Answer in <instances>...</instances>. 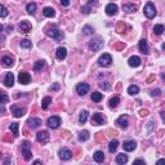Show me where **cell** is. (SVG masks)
I'll return each mask as SVG.
<instances>
[{
    "mask_svg": "<svg viewBox=\"0 0 165 165\" xmlns=\"http://www.w3.org/2000/svg\"><path fill=\"white\" fill-rule=\"evenodd\" d=\"M51 89H52V90H57V89H59V85H58V84H54L53 87L51 88Z\"/></svg>",
    "mask_w": 165,
    "mask_h": 165,
    "instance_id": "52",
    "label": "cell"
},
{
    "mask_svg": "<svg viewBox=\"0 0 165 165\" xmlns=\"http://www.w3.org/2000/svg\"><path fill=\"white\" fill-rule=\"evenodd\" d=\"M138 47H139V51L142 52L143 54H148V45H147V40H146V39L141 40Z\"/></svg>",
    "mask_w": 165,
    "mask_h": 165,
    "instance_id": "23",
    "label": "cell"
},
{
    "mask_svg": "<svg viewBox=\"0 0 165 165\" xmlns=\"http://www.w3.org/2000/svg\"><path fill=\"white\" fill-rule=\"evenodd\" d=\"M20 45H21V48H25V49H30V48L32 47V43H31L30 40H27V39H23V40H21Z\"/></svg>",
    "mask_w": 165,
    "mask_h": 165,
    "instance_id": "34",
    "label": "cell"
},
{
    "mask_svg": "<svg viewBox=\"0 0 165 165\" xmlns=\"http://www.w3.org/2000/svg\"><path fill=\"white\" fill-rule=\"evenodd\" d=\"M27 124H28V126H30L31 129H36V128H39V126L41 125V120L37 119V118H31V119H28V120H27Z\"/></svg>",
    "mask_w": 165,
    "mask_h": 165,
    "instance_id": "14",
    "label": "cell"
},
{
    "mask_svg": "<svg viewBox=\"0 0 165 165\" xmlns=\"http://www.w3.org/2000/svg\"><path fill=\"white\" fill-rule=\"evenodd\" d=\"M11 110H12V112H13L14 118H21V116H23V115H25V112H26L25 108H17L16 106H12Z\"/></svg>",
    "mask_w": 165,
    "mask_h": 165,
    "instance_id": "20",
    "label": "cell"
},
{
    "mask_svg": "<svg viewBox=\"0 0 165 165\" xmlns=\"http://www.w3.org/2000/svg\"><path fill=\"white\" fill-rule=\"evenodd\" d=\"M128 63H129V66H130V67H138V66L141 64V58L138 56H133V57H130V58H129Z\"/></svg>",
    "mask_w": 165,
    "mask_h": 165,
    "instance_id": "19",
    "label": "cell"
},
{
    "mask_svg": "<svg viewBox=\"0 0 165 165\" xmlns=\"http://www.w3.org/2000/svg\"><path fill=\"white\" fill-rule=\"evenodd\" d=\"M18 28H20V31L23 32V34H28V32L31 31V25L27 22V21H21Z\"/></svg>",
    "mask_w": 165,
    "mask_h": 165,
    "instance_id": "13",
    "label": "cell"
},
{
    "mask_svg": "<svg viewBox=\"0 0 165 165\" xmlns=\"http://www.w3.org/2000/svg\"><path fill=\"white\" fill-rule=\"evenodd\" d=\"M3 139H4V141H7V142H12V141H13V138L9 137V135H4Z\"/></svg>",
    "mask_w": 165,
    "mask_h": 165,
    "instance_id": "48",
    "label": "cell"
},
{
    "mask_svg": "<svg viewBox=\"0 0 165 165\" xmlns=\"http://www.w3.org/2000/svg\"><path fill=\"white\" fill-rule=\"evenodd\" d=\"M123 9L125 12H135V5L134 4H123Z\"/></svg>",
    "mask_w": 165,
    "mask_h": 165,
    "instance_id": "37",
    "label": "cell"
},
{
    "mask_svg": "<svg viewBox=\"0 0 165 165\" xmlns=\"http://www.w3.org/2000/svg\"><path fill=\"white\" fill-rule=\"evenodd\" d=\"M61 4L63 7H68V5H70V1H61Z\"/></svg>",
    "mask_w": 165,
    "mask_h": 165,
    "instance_id": "53",
    "label": "cell"
},
{
    "mask_svg": "<svg viewBox=\"0 0 165 165\" xmlns=\"http://www.w3.org/2000/svg\"><path fill=\"white\" fill-rule=\"evenodd\" d=\"M99 88H101V89H103V90H107V89H110V88H111V84H110V83H103V81H102V83H99Z\"/></svg>",
    "mask_w": 165,
    "mask_h": 165,
    "instance_id": "42",
    "label": "cell"
},
{
    "mask_svg": "<svg viewBox=\"0 0 165 165\" xmlns=\"http://www.w3.org/2000/svg\"><path fill=\"white\" fill-rule=\"evenodd\" d=\"M138 92H139V87H138V85H130V87L128 88V93L130 95L138 94Z\"/></svg>",
    "mask_w": 165,
    "mask_h": 165,
    "instance_id": "31",
    "label": "cell"
},
{
    "mask_svg": "<svg viewBox=\"0 0 165 165\" xmlns=\"http://www.w3.org/2000/svg\"><path fill=\"white\" fill-rule=\"evenodd\" d=\"M152 95H154V97H155V95H156V97H157V95H160V89L152 90Z\"/></svg>",
    "mask_w": 165,
    "mask_h": 165,
    "instance_id": "50",
    "label": "cell"
},
{
    "mask_svg": "<svg viewBox=\"0 0 165 165\" xmlns=\"http://www.w3.org/2000/svg\"><path fill=\"white\" fill-rule=\"evenodd\" d=\"M161 119H162V121L165 123V112H161Z\"/></svg>",
    "mask_w": 165,
    "mask_h": 165,
    "instance_id": "57",
    "label": "cell"
},
{
    "mask_svg": "<svg viewBox=\"0 0 165 165\" xmlns=\"http://www.w3.org/2000/svg\"><path fill=\"white\" fill-rule=\"evenodd\" d=\"M161 48H162V51H165V43H164V44L161 45Z\"/></svg>",
    "mask_w": 165,
    "mask_h": 165,
    "instance_id": "59",
    "label": "cell"
},
{
    "mask_svg": "<svg viewBox=\"0 0 165 165\" xmlns=\"http://www.w3.org/2000/svg\"><path fill=\"white\" fill-rule=\"evenodd\" d=\"M124 28H125V23H124V22H119V25H118V31H119V32H123Z\"/></svg>",
    "mask_w": 165,
    "mask_h": 165,
    "instance_id": "43",
    "label": "cell"
},
{
    "mask_svg": "<svg viewBox=\"0 0 165 165\" xmlns=\"http://www.w3.org/2000/svg\"><path fill=\"white\" fill-rule=\"evenodd\" d=\"M1 62H3V64L5 67H11V66H13V57L4 56L3 58H1Z\"/></svg>",
    "mask_w": 165,
    "mask_h": 165,
    "instance_id": "24",
    "label": "cell"
},
{
    "mask_svg": "<svg viewBox=\"0 0 165 165\" xmlns=\"http://www.w3.org/2000/svg\"><path fill=\"white\" fill-rule=\"evenodd\" d=\"M32 165H43V164H41L40 160H36V161H34V164H32Z\"/></svg>",
    "mask_w": 165,
    "mask_h": 165,
    "instance_id": "55",
    "label": "cell"
},
{
    "mask_svg": "<svg viewBox=\"0 0 165 165\" xmlns=\"http://www.w3.org/2000/svg\"><path fill=\"white\" fill-rule=\"evenodd\" d=\"M89 131L88 130H83V131H80V133H79V141H80V142H85V141H88L89 139Z\"/></svg>",
    "mask_w": 165,
    "mask_h": 165,
    "instance_id": "26",
    "label": "cell"
},
{
    "mask_svg": "<svg viewBox=\"0 0 165 165\" xmlns=\"http://www.w3.org/2000/svg\"><path fill=\"white\" fill-rule=\"evenodd\" d=\"M111 63H112V58L108 53H103L98 58V64L102 66V67H108V66H111Z\"/></svg>",
    "mask_w": 165,
    "mask_h": 165,
    "instance_id": "4",
    "label": "cell"
},
{
    "mask_svg": "<svg viewBox=\"0 0 165 165\" xmlns=\"http://www.w3.org/2000/svg\"><path fill=\"white\" fill-rule=\"evenodd\" d=\"M26 11H27L30 14H34L35 11H36V4H35V3L27 4V7H26Z\"/></svg>",
    "mask_w": 165,
    "mask_h": 165,
    "instance_id": "38",
    "label": "cell"
},
{
    "mask_svg": "<svg viewBox=\"0 0 165 165\" xmlns=\"http://www.w3.org/2000/svg\"><path fill=\"white\" fill-rule=\"evenodd\" d=\"M47 35L49 37H52V39H61V37H63V35H61V31L57 30V28H49V30L47 31Z\"/></svg>",
    "mask_w": 165,
    "mask_h": 165,
    "instance_id": "9",
    "label": "cell"
},
{
    "mask_svg": "<svg viewBox=\"0 0 165 165\" xmlns=\"http://www.w3.org/2000/svg\"><path fill=\"white\" fill-rule=\"evenodd\" d=\"M7 30H8V32H11V31L13 30V26H8V27H7Z\"/></svg>",
    "mask_w": 165,
    "mask_h": 165,
    "instance_id": "58",
    "label": "cell"
},
{
    "mask_svg": "<svg viewBox=\"0 0 165 165\" xmlns=\"http://www.w3.org/2000/svg\"><path fill=\"white\" fill-rule=\"evenodd\" d=\"M128 162V155L125 154H119L116 156V164L118 165H124Z\"/></svg>",
    "mask_w": 165,
    "mask_h": 165,
    "instance_id": "21",
    "label": "cell"
},
{
    "mask_svg": "<svg viewBox=\"0 0 165 165\" xmlns=\"http://www.w3.org/2000/svg\"><path fill=\"white\" fill-rule=\"evenodd\" d=\"M93 32H94V30H93V27H90V26H84V28H83V34L87 35V36L93 35Z\"/></svg>",
    "mask_w": 165,
    "mask_h": 165,
    "instance_id": "39",
    "label": "cell"
},
{
    "mask_svg": "<svg viewBox=\"0 0 165 165\" xmlns=\"http://www.w3.org/2000/svg\"><path fill=\"white\" fill-rule=\"evenodd\" d=\"M161 78H162V79H164V80H165V74H162V75H161Z\"/></svg>",
    "mask_w": 165,
    "mask_h": 165,
    "instance_id": "60",
    "label": "cell"
},
{
    "mask_svg": "<svg viewBox=\"0 0 165 165\" xmlns=\"http://www.w3.org/2000/svg\"><path fill=\"white\" fill-rule=\"evenodd\" d=\"M116 124H118L119 126H121V128H128V124H129V118L126 116V115H121L120 118L116 120Z\"/></svg>",
    "mask_w": 165,
    "mask_h": 165,
    "instance_id": "12",
    "label": "cell"
},
{
    "mask_svg": "<svg viewBox=\"0 0 165 165\" xmlns=\"http://www.w3.org/2000/svg\"><path fill=\"white\" fill-rule=\"evenodd\" d=\"M102 48H103V40H102L101 36H97L89 43V49L93 52H98L101 51Z\"/></svg>",
    "mask_w": 165,
    "mask_h": 165,
    "instance_id": "2",
    "label": "cell"
},
{
    "mask_svg": "<svg viewBox=\"0 0 165 165\" xmlns=\"http://www.w3.org/2000/svg\"><path fill=\"white\" fill-rule=\"evenodd\" d=\"M93 159H94L97 162H103L105 154L102 151H97V152H94V155H93Z\"/></svg>",
    "mask_w": 165,
    "mask_h": 165,
    "instance_id": "27",
    "label": "cell"
},
{
    "mask_svg": "<svg viewBox=\"0 0 165 165\" xmlns=\"http://www.w3.org/2000/svg\"><path fill=\"white\" fill-rule=\"evenodd\" d=\"M11 130L13 131V134L17 137V135H18V124L17 123H12L11 124Z\"/></svg>",
    "mask_w": 165,
    "mask_h": 165,
    "instance_id": "40",
    "label": "cell"
},
{
    "mask_svg": "<svg viewBox=\"0 0 165 165\" xmlns=\"http://www.w3.org/2000/svg\"><path fill=\"white\" fill-rule=\"evenodd\" d=\"M61 124V119L58 116H52V118L48 119V126L52 129H57Z\"/></svg>",
    "mask_w": 165,
    "mask_h": 165,
    "instance_id": "7",
    "label": "cell"
},
{
    "mask_svg": "<svg viewBox=\"0 0 165 165\" xmlns=\"http://www.w3.org/2000/svg\"><path fill=\"white\" fill-rule=\"evenodd\" d=\"M8 16V11H7V8L4 5H0V17L4 18Z\"/></svg>",
    "mask_w": 165,
    "mask_h": 165,
    "instance_id": "41",
    "label": "cell"
},
{
    "mask_svg": "<svg viewBox=\"0 0 165 165\" xmlns=\"http://www.w3.org/2000/svg\"><path fill=\"white\" fill-rule=\"evenodd\" d=\"M143 13H145V16L148 18V20L155 18V16H156V8H155L154 3H151V1L146 3L145 8H143Z\"/></svg>",
    "mask_w": 165,
    "mask_h": 165,
    "instance_id": "1",
    "label": "cell"
},
{
    "mask_svg": "<svg viewBox=\"0 0 165 165\" xmlns=\"http://www.w3.org/2000/svg\"><path fill=\"white\" fill-rule=\"evenodd\" d=\"M164 31H165V28H164V26H162V25H155V27H154L155 35H161Z\"/></svg>",
    "mask_w": 165,
    "mask_h": 165,
    "instance_id": "36",
    "label": "cell"
},
{
    "mask_svg": "<svg viewBox=\"0 0 165 165\" xmlns=\"http://www.w3.org/2000/svg\"><path fill=\"white\" fill-rule=\"evenodd\" d=\"M102 98H103V94H102V93H99V92H93L92 93V101L99 102Z\"/></svg>",
    "mask_w": 165,
    "mask_h": 165,
    "instance_id": "32",
    "label": "cell"
},
{
    "mask_svg": "<svg viewBox=\"0 0 165 165\" xmlns=\"http://www.w3.org/2000/svg\"><path fill=\"white\" fill-rule=\"evenodd\" d=\"M139 115L142 116V118L147 116V115H148V110H141V111H139Z\"/></svg>",
    "mask_w": 165,
    "mask_h": 165,
    "instance_id": "47",
    "label": "cell"
},
{
    "mask_svg": "<svg viewBox=\"0 0 165 165\" xmlns=\"http://www.w3.org/2000/svg\"><path fill=\"white\" fill-rule=\"evenodd\" d=\"M12 164V159L11 157H5V159H4V161H3V165H11Z\"/></svg>",
    "mask_w": 165,
    "mask_h": 165,
    "instance_id": "46",
    "label": "cell"
},
{
    "mask_svg": "<svg viewBox=\"0 0 165 165\" xmlns=\"http://www.w3.org/2000/svg\"><path fill=\"white\" fill-rule=\"evenodd\" d=\"M124 48V44H118L116 45V49H123Z\"/></svg>",
    "mask_w": 165,
    "mask_h": 165,
    "instance_id": "56",
    "label": "cell"
},
{
    "mask_svg": "<svg viewBox=\"0 0 165 165\" xmlns=\"http://www.w3.org/2000/svg\"><path fill=\"white\" fill-rule=\"evenodd\" d=\"M95 4V1H89V3L87 4V5H84L83 8H81V12H83V14H89L90 12H92V7Z\"/></svg>",
    "mask_w": 165,
    "mask_h": 165,
    "instance_id": "25",
    "label": "cell"
},
{
    "mask_svg": "<svg viewBox=\"0 0 165 165\" xmlns=\"http://www.w3.org/2000/svg\"><path fill=\"white\" fill-rule=\"evenodd\" d=\"M1 98H3V99H1V103H7V102H8V97H7V94L4 92H1Z\"/></svg>",
    "mask_w": 165,
    "mask_h": 165,
    "instance_id": "45",
    "label": "cell"
},
{
    "mask_svg": "<svg viewBox=\"0 0 165 165\" xmlns=\"http://www.w3.org/2000/svg\"><path fill=\"white\" fill-rule=\"evenodd\" d=\"M118 146H119L118 139H112L111 142H110V145H108V151L110 152H115V151H116V148H118Z\"/></svg>",
    "mask_w": 165,
    "mask_h": 165,
    "instance_id": "30",
    "label": "cell"
},
{
    "mask_svg": "<svg viewBox=\"0 0 165 165\" xmlns=\"http://www.w3.org/2000/svg\"><path fill=\"white\" fill-rule=\"evenodd\" d=\"M154 79H155V75H151V76H150V78L147 79V83H151V81L154 80Z\"/></svg>",
    "mask_w": 165,
    "mask_h": 165,
    "instance_id": "54",
    "label": "cell"
},
{
    "mask_svg": "<svg viewBox=\"0 0 165 165\" xmlns=\"http://www.w3.org/2000/svg\"><path fill=\"white\" fill-rule=\"evenodd\" d=\"M51 103H52V98L51 97H44V98H43V101H41V108L47 110Z\"/></svg>",
    "mask_w": 165,
    "mask_h": 165,
    "instance_id": "29",
    "label": "cell"
},
{
    "mask_svg": "<svg viewBox=\"0 0 165 165\" xmlns=\"http://www.w3.org/2000/svg\"><path fill=\"white\" fill-rule=\"evenodd\" d=\"M66 56H67V49L63 48V47H59L56 52V57L59 59V61H62V59L66 58Z\"/></svg>",
    "mask_w": 165,
    "mask_h": 165,
    "instance_id": "18",
    "label": "cell"
},
{
    "mask_svg": "<svg viewBox=\"0 0 165 165\" xmlns=\"http://www.w3.org/2000/svg\"><path fill=\"white\" fill-rule=\"evenodd\" d=\"M119 102H120V98H119L118 95H115L114 98H111V99H110V102H108V106L111 107V108H115V107H118Z\"/></svg>",
    "mask_w": 165,
    "mask_h": 165,
    "instance_id": "28",
    "label": "cell"
},
{
    "mask_svg": "<svg viewBox=\"0 0 165 165\" xmlns=\"http://www.w3.org/2000/svg\"><path fill=\"white\" fill-rule=\"evenodd\" d=\"M108 133H110L111 135H116V134H118V131H116V130H112V129H110Z\"/></svg>",
    "mask_w": 165,
    "mask_h": 165,
    "instance_id": "51",
    "label": "cell"
},
{
    "mask_svg": "<svg viewBox=\"0 0 165 165\" xmlns=\"http://www.w3.org/2000/svg\"><path fill=\"white\" fill-rule=\"evenodd\" d=\"M135 147H137L135 141H125V142H124V150H125V151H128V152L134 151Z\"/></svg>",
    "mask_w": 165,
    "mask_h": 165,
    "instance_id": "16",
    "label": "cell"
},
{
    "mask_svg": "<svg viewBox=\"0 0 165 165\" xmlns=\"http://www.w3.org/2000/svg\"><path fill=\"white\" fill-rule=\"evenodd\" d=\"M43 14L48 18H53L54 16H56V12H54V9L51 8V7H45L44 11H43Z\"/></svg>",
    "mask_w": 165,
    "mask_h": 165,
    "instance_id": "22",
    "label": "cell"
},
{
    "mask_svg": "<svg viewBox=\"0 0 165 165\" xmlns=\"http://www.w3.org/2000/svg\"><path fill=\"white\" fill-rule=\"evenodd\" d=\"M105 11H106L107 16H115V14L118 13V5L114 3H110L106 5V9H105Z\"/></svg>",
    "mask_w": 165,
    "mask_h": 165,
    "instance_id": "11",
    "label": "cell"
},
{
    "mask_svg": "<svg viewBox=\"0 0 165 165\" xmlns=\"http://www.w3.org/2000/svg\"><path fill=\"white\" fill-rule=\"evenodd\" d=\"M18 80H20L21 84H28L31 81V76L28 72H25V71H21L20 75H18Z\"/></svg>",
    "mask_w": 165,
    "mask_h": 165,
    "instance_id": "10",
    "label": "cell"
},
{
    "mask_svg": "<svg viewBox=\"0 0 165 165\" xmlns=\"http://www.w3.org/2000/svg\"><path fill=\"white\" fill-rule=\"evenodd\" d=\"M105 123H106V119H105V116L102 114H99V112L93 114V116H92V124L93 125H103Z\"/></svg>",
    "mask_w": 165,
    "mask_h": 165,
    "instance_id": "5",
    "label": "cell"
},
{
    "mask_svg": "<svg viewBox=\"0 0 165 165\" xmlns=\"http://www.w3.org/2000/svg\"><path fill=\"white\" fill-rule=\"evenodd\" d=\"M59 157L62 160H70L72 157V152L68 148H62L61 151H59Z\"/></svg>",
    "mask_w": 165,
    "mask_h": 165,
    "instance_id": "15",
    "label": "cell"
},
{
    "mask_svg": "<svg viewBox=\"0 0 165 165\" xmlns=\"http://www.w3.org/2000/svg\"><path fill=\"white\" fill-rule=\"evenodd\" d=\"M44 64H45V62H44V61H36V62L34 63V71L39 72V71L41 70L43 67H44Z\"/></svg>",
    "mask_w": 165,
    "mask_h": 165,
    "instance_id": "35",
    "label": "cell"
},
{
    "mask_svg": "<svg viewBox=\"0 0 165 165\" xmlns=\"http://www.w3.org/2000/svg\"><path fill=\"white\" fill-rule=\"evenodd\" d=\"M13 84H14V75L12 72H8L5 75V79H4V85L11 88V87H13Z\"/></svg>",
    "mask_w": 165,
    "mask_h": 165,
    "instance_id": "17",
    "label": "cell"
},
{
    "mask_svg": "<svg viewBox=\"0 0 165 165\" xmlns=\"http://www.w3.org/2000/svg\"><path fill=\"white\" fill-rule=\"evenodd\" d=\"M30 147H31V143L28 142V141H23L21 150H22V155H23V157H25L26 161H28V160L32 157V154H31Z\"/></svg>",
    "mask_w": 165,
    "mask_h": 165,
    "instance_id": "3",
    "label": "cell"
},
{
    "mask_svg": "<svg viewBox=\"0 0 165 165\" xmlns=\"http://www.w3.org/2000/svg\"><path fill=\"white\" fill-rule=\"evenodd\" d=\"M36 139H37V142H40V143H47L48 141H49V133H48L47 130L39 131L36 134Z\"/></svg>",
    "mask_w": 165,
    "mask_h": 165,
    "instance_id": "8",
    "label": "cell"
},
{
    "mask_svg": "<svg viewBox=\"0 0 165 165\" xmlns=\"http://www.w3.org/2000/svg\"><path fill=\"white\" fill-rule=\"evenodd\" d=\"M156 165H165V159H160V160H157Z\"/></svg>",
    "mask_w": 165,
    "mask_h": 165,
    "instance_id": "49",
    "label": "cell"
},
{
    "mask_svg": "<svg viewBox=\"0 0 165 165\" xmlns=\"http://www.w3.org/2000/svg\"><path fill=\"white\" fill-rule=\"evenodd\" d=\"M88 120V111H81L80 112V116H79V121H80V124H85V121Z\"/></svg>",
    "mask_w": 165,
    "mask_h": 165,
    "instance_id": "33",
    "label": "cell"
},
{
    "mask_svg": "<svg viewBox=\"0 0 165 165\" xmlns=\"http://www.w3.org/2000/svg\"><path fill=\"white\" fill-rule=\"evenodd\" d=\"M133 165H146V162H145V160H142V159H137V160H134Z\"/></svg>",
    "mask_w": 165,
    "mask_h": 165,
    "instance_id": "44",
    "label": "cell"
},
{
    "mask_svg": "<svg viewBox=\"0 0 165 165\" xmlns=\"http://www.w3.org/2000/svg\"><path fill=\"white\" fill-rule=\"evenodd\" d=\"M76 92L80 95H85L89 92V85H88L87 83H80V84L76 85Z\"/></svg>",
    "mask_w": 165,
    "mask_h": 165,
    "instance_id": "6",
    "label": "cell"
}]
</instances>
